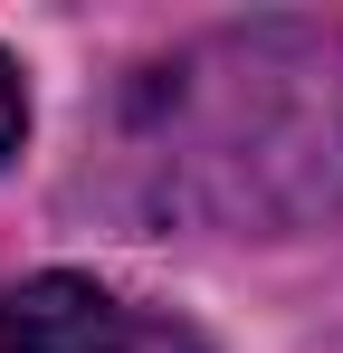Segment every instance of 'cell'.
<instances>
[{"label":"cell","instance_id":"6da1fadb","mask_svg":"<svg viewBox=\"0 0 343 353\" xmlns=\"http://www.w3.org/2000/svg\"><path fill=\"white\" fill-rule=\"evenodd\" d=\"M163 334L96 277H29L0 296V353H153Z\"/></svg>","mask_w":343,"mask_h":353},{"label":"cell","instance_id":"7a4b0ae2","mask_svg":"<svg viewBox=\"0 0 343 353\" xmlns=\"http://www.w3.org/2000/svg\"><path fill=\"white\" fill-rule=\"evenodd\" d=\"M19 124H29V96H19V67L0 58V163L19 153Z\"/></svg>","mask_w":343,"mask_h":353}]
</instances>
